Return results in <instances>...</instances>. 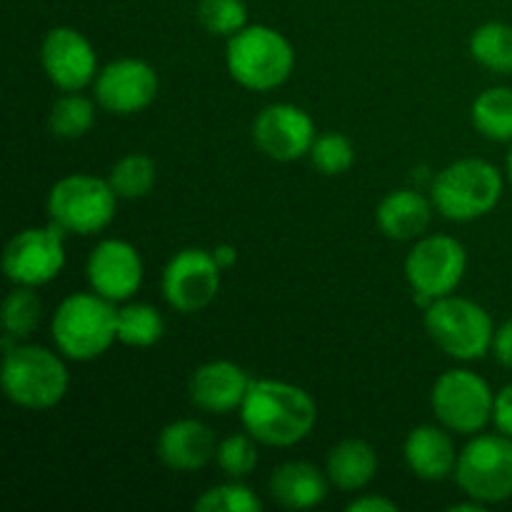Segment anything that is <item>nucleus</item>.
Segmentation results:
<instances>
[{"label":"nucleus","mask_w":512,"mask_h":512,"mask_svg":"<svg viewBox=\"0 0 512 512\" xmlns=\"http://www.w3.org/2000/svg\"><path fill=\"white\" fill-rule=\"evenodd\" d=\"M470 55L490 73L512 75V25L490 20L470 35Z\"/></svg>","instance_id":"obj_24"},{"label":"nucleus","mask_w":512,"mask_h":512,"mask_svg":"<svg viewBox=\"0 0 512 512\" xmlns=\"http://www.w3.org/2000/svg\"><path fill=\"white\" fill-rule=\"evenodd\" d=\"M158 170L150 155L145 153H128L120 160H115L110 168L108 183L115 190L120 200H140L155 188Z\"/></svg>","instance_id":"obj_26"},{"label":"nucleus","mask_w":512,"mask_h":512,"mask_svg":"<svg viewBox=\"0 0 512 512\" xmlns=\"http://www.w3.org/2000/svg\"><path fill=\"white\" fill-rule=\"evenodd\" d=\"M165 333V320L155 305L125 303L118 308V343L128 348H153Z\"/></svg>","instance_id":"obj_25"},{"label":"nucleus","mask_w":512,"mask_h":512,"mask_svg":"<svg viewBox=\"0 0 512 512\" xmlns=\"http://www.w3.org/2000/svg\"><path fill=\"white\" fill-rule=\"evenodd\" d=\"M65 355L40 345H15L5 353L3 390L5 398L25 410H50L65 398L70 375Z\"/></svg>","instance_id":"obj_5"},{"label":"nucleus","mask_w":512,"mask_h":512,"mask_svg":"<svg viewBox=\"0 0 512 512\" xmlns=\"http://www.w3.org/2000/svg\"><path fill=\"white\" fill-rule=\"evenodd\" d=\"M433 198L423 195L420 190L400 188L390 190L375 210L378 230L390 240H418L428 230L433 220Z\"/></svg>","instance_id":"obj_20"},{"label":"nucleus","mask_w":512,"mask_h":512,"mask_svg":"<svg viewBox=\"0 0 512 512\" xmlns=\"http://www.w3.org/2000/svg\"><path fill=\"white\" fill-rule=\"evenodd\" d=\"M218 453L213 428L195 418L173 420L158 435V458L175 473H195L205 468Z\"/></svg>","instance_id":"obj_18"},{"label":"nucleus","mask_w":512,"mask_h":512,"mask_svg":"<svg viewBox=\"0 0 512 512\" xmlns=\"http://www.w3.org/2000/svg\"><path fill=\"white\" fill-rule=\"evenodd\" d=\"M253 143L265 158L275 163H293L310 155L318 130L308 110L293 103H273L253 120Z\"/></svg>","instance_id":"obj_13"},{"label":"nucleus","mask_w":512,"mask_h":512,"mask_svg":"<svg viewBox=\"0 0 512 512\" xmlns=\"http://www.w3.org/2000/svg\"><path fill=\"white\" fill-rule=\"evenodd\" d=\"M310 163L318 173L335 178V175L348 173L355 165V148L350 143V138H345L343 133H323L315 138L313 148H310Z\"/></svg>","instance_id":"obj_31"},{"label":"nucleus","mask_w":512,"mask_h":512,"mask_svg":"<svg viewBox=\"0 0 512 512\" xmlns=\"http://www.w3.org/2000/svg\"><path fill=\"white\" fill-rule=\"evenodd\" d=\"M403 455L410 473L425 483H440V480L453 478L460 458L453 435L440 423L418 425L410 430L403 445Z\"/></svg>","instance_id":"obj_19"},{"label":"nucleus","mask_w":512,"mask_h":512,"mask_svg":"<svg viewBox=\"0 0 512 512\" xmlns=\"http://www.w3.org/2000/svg\"><path fill=\"white\" fill-rule=\"evenodd\" d=\"M425 330L445 355L460 363L485 358L495 338V325L488 310L455 293L433 300L425 308Z\"/></svg>","instance_id":"obj_6"},{"label":"nucleus","mask_w":512,"mask_h":512,"mask_svg":"<svg viewBox=\"0 0 512 512\" xmlns=\"http://www.w3.org/2000/svg\"><path fill=\"white\" fill-rule=\"evenodd\" d=\"M490 353L495 355L503 368L512 370V320H505L500 328H495V338H493V348Z\"/></svg>","instance_id":"obj_34"},{"label":"nucleus","mask_w":512,"mask_h":512,"mask_svg":"<svg viewBox=\"0 0 512 512\" xmlns=\"http://www.w3.org/2000/svg\"><path fill=\"white\" fill-rule=\"evenodd\" d=\"M43 323V300L28 285H15L3 303V328L10 338H30Z\"/></svg>","instance_id":"obj_28"},{"label":"nucleus","mask_w":512,"mask_h":512,"mask_svg":"<svg viewBox=\"0 0 512 512\" xmlns=\"http://www.w3.org/2000/svg\"><path fill=\"white\" fill-rule=\"evenodd\" d=\"M473 128L493 143H512V88L495 85L483 90L470 108Z\"/></svg>","instance_id":"obj_23"},{"label":"nucleus","mask_w":512,"mask_h":512,"mask_svg":"<svg viewBox=\"0 0 512 512\" xmlns=\"http://www.w3.org/2000/svg\"><path fill=\"white\" fill-rule=\"evenodd\" d=\"M95 115L98 110H95L93 100L80 93H65L50 108V133L60 140H78L93 130Z\"/></svg>","instance_id":"obj_27"},{"label":"nucleus","mask_w":512,"mask_h":512,"mask_svg":"<svg viewBox=\"0 0 512 512\" xmlns=\"http://www.w3.org/2000/svg\"><path fill=\"white\" fill-rule=\"evenodd\" d=\"M258 440L243 430V433H233L218 443V453H215V463L223 470L228 478L245 480L248 475L255 473L260 463V448Z\"/></svg>","instance_id":"obj_29"},{"label":"nucleus","mask_w":512,"mask_h":512,"mask_svg":"<svg viewBox=\"0 0 512 512\" xmlns=\"http://www.w3.org/2000/svg\"><path fill=\"white\" fill-rule=\"evenodd\" d=\"M118 200L108 180L98 175H65L48 193L50 223L70 235H98L113 223Z\"/></svg>","instance_id":"obj_7"},{"label":"nucleus","mask_w":512,"mask_h":512,"mask_svg":"<svg viewBox=\"0 0 512 512\" xmlns=\"http://www.w3.org/2000/svg\"><path fill=\"white\" fill-rule=\"evenodd\" d=\"M223 280V268L213 250L183 248L168 260L160 278L165 303L183 315L200 313L215 300Z\"/></svg>","instance_id":"obj_12"},{"label":"nucleus","mask_w":512,"mask_h":512,"mask_svg":"<svg viewBox=\"0 0 512 512\" xmlns=\"http://www.w3.org/2000/svg\"><path fill=\"white\" fill-rule=\"evenodd\" d=\"M455 483L468 498L498 505L512 498V438L510 435H473L460 450Z\"/></svg>","instance_id":"obj_9"},{"label":"nucleus","mask_w":512,"mask_h":512,"mask_svg":"<svg viewBox=\"0 0 512 512\" xmlns=\"http://www.w3.org/2000/svg\"><path fill=\"white\" fill-rule=\"evenodd\" d=\"M213 258L218 260L220 268L228 270V268H233L235 263H238V250H235L230 243H220V245H215V248H213Z\"/></svg>","instance_id":"obj_36"},{"label":"nucleus","mask_w":512,"mask_h":512,"mask_svg":"<svg viewBox=\"0 0 512 512\" xmlns=\"http://www.w3.org/2000/svg\"><path fill=\"white\" fill-rule=\"evenodd\" d=\"M225 68L245 90L268 93L288 83L295 70L293 43L270 25H245L225 45Z\"/></svg>","instance_id":"obj_3"},{"label":"nucleus","mask_w":512,"mask_h":512,"mask_svg":"<svg viewBox=\"0 0 512 512\" xmlns=\"http://www.w3.org/2000/svg\"><path fill=\"white\" fill-rule=\"evenodd\" d=\"M380 468L378 453L368 440L348 438L333 445L325 463L330 485H335L343 493H358L365 490L375 480Z\"/></svg>","instance_id":"obj_22"},{"label":"nucleus","mask_w":512,"mask_h":512,"mask_svg":"<svg viewBox=\"0 0 512 512\" xmlns=\"http://www.w3.org/2000/svg\"><path fill=\"white\" fill-rule=\"evenodd\" d=\"M348 512H398V505L385 495H360L348 505Z\"/></svg>","instance_id":"obj_35"},{"label":"nucleus","mask_w":512,"mask_h":512,"mask_svg":"<svg viewBox=\"0 0 512 512\" xmlns=\"http://www.w3.org/2000/svg\"><path fill=\"white\" fill-rule=\"evenodd\" d=\"M158 90V73L140 58L113 60L100 68L93 83L95 103L113 115H133L150 108L158 98Z\"/></svg>","instance_id":"obj_15"},{"label":"nucleus","mask_w":512,"mask_h":512,"mask_svg":"<svg viewBox=\"0 0 512 512\" xmlns=\"http://www.w3.org/2000/svg\"><path fill=\"white\" fill-rule=\"evenodd\" d=\"M328 473H320L313 463L290 460L278 465L270 475V495L288 510H310L328 498Z\"/></svg>","instance_id":"obj_21"},{"label":"nucleus","mask_w":512,"mask_h":512,"mask_svg":"<svg viewBox=\"0 0 512 512\" xmlns=\"http://www.w3.org/2000/svg\"><path fill=\"white\" fill-rule=\"evenodd\" d=\"M508 180H510V185H512V148H510V153H508Z\"/></svg>","instance_id":"obj_37"},{"label":"nucleus","mask_w":512,"mask_h":512,"mask_svg":"<svg viewBox=\"0 0 512 512\" xmlns=\"http://www.w3.org/2000/svg\"><path fill=\"white\" fill-rule=\"evenodd\" d=\"M40 65L63 93H80L98 78V55L90 40L70 25H55L40 43Z\"/></svg>","instance_id":"obj_14"},{"label":"nucleus","mask_w":512,"mask_h":512,"mask_svg":"<svg viewBox=\"0 0 512 512\" xmlns=\"http://www.w3.org/2000/svg\"><path fill=\"white\" fill-rule=\"evenodd\" d=\"M260 508H263V503H260L258 495L243 480L233 478L228 483L213 485L195 500L198 512H258Z\"/></svg>","instance_id":"obj_30"},{"label":"nucleus","mask_w":512,"mask_h":512,"mask_svg":"<svg viewBox=\"0 0 512 512\" xmlns=\"http://www.w3.org/2000/svg\"><path fill=\"white\" fill-rule=\"evenodd\" d=\"M493 425L498 428V433L510 435L512 438V383L505 385L500 393H495Z\"/></svg>","instance_id":"obj_33"},{"label":"nucleus","mask_w":512,"mask_h":512,"mask_svg":"<svg viewBox=\"0 0 512 512\" xmlns=\"http://www.w3.org/2000/svg\"><path fill=\"white\" fill-rule=\"evenodd\" d=\"M85 273L93 293L103 295L110 303H128L143 285L145 268L135 245L128 240L108 238L100 240L88 255Z\"/></svg>","instance_id":"obj_16"},{"label":"nucleus","mask_w":512,"mask_h":512,"mask_svg":"<svg viewBox=\"0 0 512 512\" xmlns=\"http://www.w3.org/2000/svg\"><path fill=\"white\" fill-rule=\"evenodd\" d=\"M250 383L253 378H248L240 365L230 363V360H210L190 375L188 393L195 408L203 413L228 415L240 410Z\"/></svg>","instance_id":"obj_17"},{"label":"nucleus","mask_w":512,"mask_h":512,"mask_svg":"<svg viewBox=\"0 0 512 512\" xmlns=\"http://www.w3.org/2000/svg\"><path fill=\"white\" fill-rule=\"evenodd\" d=\"M198 23L210 35L230 38L248 25V5L243 0H198Z\"/></svg>","instance_id":"obj_32"},{"label":"nucleus","mask_w":512,"mask_h":512,"mask_svg":"<svg viewBox=\"0 0 512 512\" xmlns=\"http://www.w3.org/2000/svg\"><path fill=\"white\" fill-rule=\"evenodd\" d=\"M495 393L483 375L468 368H453L435 380L430 408L435 420L450 433L478 435L493 423Z\"/></svg>","instance_id":"obj_8"},{"label":"nucleus","mask_w":512,"mask_h":512,"mask_svg":"<svg viewBox=\"0 0 512 512\" xmlns=\"http://www.w3.org/2000/svg\"><path fill=\"white\" fill-rule=\"evenodd\" d=\"M468 270L465 245L453 235H423L405 258V278L428 308L433 300L453 295Z\"/></svg>","instance_id":"obj_10"},{"label":"nucleus","mask_w":512,"mask_h":512,"mask_svg":"<svg viewBox=\"0 0 512 512\" xmlns=\"http://www.w3.org/2000/svg\"><path fill=\"white\" fill-rule=\"evenodd\" d=\"M50 335L60 355L90 363L118 343V308L98 293H70L50 320Z\"/></svg>","instance_id":"obj_2"},{"label":"nucleus","mask_w":512,"mask_h":512,"mask_svg":"<svg viewBox=\"0 0 512 512\" xmlns=\"http://www.w3.org/2000/svg\"><path fill=\"white\" fill-rule=\"evenodd\" d=\"M65 230L50 223L45 228H25L10 238L3 253L5 278L13 285L43 288L65 268Z\"/></svg>","instance_id":"obj_11"},{"label":"nucleus","mask_w":512,"mask_h":512,"mask_svg":"<svg viewBox=\"0 0 512 512\" xmlns=\"http://www.w3.org/2000/svg\"><path fill=\"white\" fill-rule=\"evenodd\" d=\"M240 423L260 445L293 448L313 433L318 405L308 390L285 380H253L240 405Z\"/></svg>","instance_id":"obj_1"},{"label":"nucleus","mask_w":512,"mask_h":512,"mask_svg":"<svg viewBox=\"0 0 512 512\" xmlns=\"http://www.w3.org/2000/svg\"><path fill=\"white\" fill-rule=\"evenodd\" d=\"M503 188V175L493 163L483 158H463L435 175L430 198L443 218L470 223L498 208Z\"/></svg>","instance_id":"obj_4"}]
</instances>
